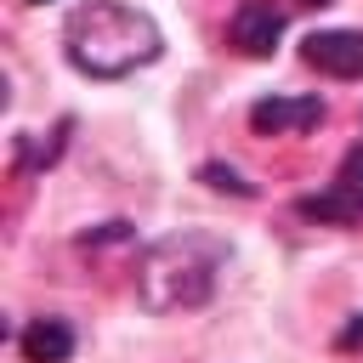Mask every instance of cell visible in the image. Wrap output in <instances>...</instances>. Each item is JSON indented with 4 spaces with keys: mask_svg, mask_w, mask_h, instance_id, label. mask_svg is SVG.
I'll return each mask as SVG.
<instances>
[{
    "mask_svg": "<svg viewBox=\"0 0 363 363\" xmlns=\"http://www.w3.org/2000/svg\"><path fill=\"white\" fill-rule=\"evenodd\" d=\"M301 6H329V0H301Z\"/></svg>",
    "mask_w": 363,
    "mask_h": 363,
    "instance_id": "cell-12",
    "label": "cell"
},
{
    "mask_svg": "<svg viewBox=\"0 0 363 363\" xmlns=\"http://www.w3.org/2000/svg\"><path fill=\"white\" fill-rule=\"evenodd\" d=\"M17 346H23V363H68L74 357V329L62 318H34L17 335Z\"/></svg>",
    "mask_w": 363,
    "mask_h": 363,
    "instance_id": "cell-7",
    "label": "cell"
},
{
    "mask_svg": "<svg viewBox=\"0 0 363 363\" xmlns=\"http://www.w3.org/2000/svg\"><path fill=\"white\" fill-rule=\"evenodd\" d=\"M68 130H74V119H62L51 136H17V176H40L45 164H57L62 159V147H68Z\"/></svg>",
    "mask_w": 363,
    "mask_h": 363,
    "instance_id": "cell-8",
    "label": "cell"
},
{
    "mask_svg": "<svg viewBox=\"0 0 363 363\" xmlns=\"http://www.w3.org/2000/svg\"><path fill=\"white\" fill-rule=\"evenodd\" d=\"M323 113H329L323 96H261L250 108V125L261 136H301V130L323 125Z\"/></svg>",
    "mask_w": 363,
    "mask_h": 363,
    "instance_id": "cell-5",
    "label": "cell"
},
{
    "mask_svg": "<svg viewBox=\"0 0 363 363\" xmlns=\"http://www.w3.org/2000/svg\"><path fill=\"white\" fill-rule=\"evenodd\" d=\"M199 182H204V187H216V193H233V199H255V182H244L233 164H216V159H210V164H199Z\"/></svg>",
    "mask_w": 363,
    "mask_h": 363,
    "instance_id": "cell-9",
    "label": "cell"
},
{
    "mask_svg": "<svg viewBox=\"0 0 363 363\" xmlns=\"http://www.w3.org/2000/svg\"><path fill=\"white\" fill-rule=\"evenodd\" d=\"M335 346H340V352H357V346H363V312H357V318H352V323L335 335Z\"/></svg>",
    "mask_w": 363,
    "mask_h": 363,
    "instance_id": "cell-11",
    "label": "cell"
},
{
    "mask_svg": "<svg viewBox=\"0 0 363 363\" xmlns=\"http://www.w3.org/2000/svg\"><path fill=\"white\" fill-rule=\"evenodd\" d=\"M301 62L329 79H363V28H312L301 40Z\"/></svg>",
    "mask_w": 363,
    "mask_h": 363,
    "instance_id": "cell-4",
    "label": "cell"
},
{
    "mask_svg": "<svg viewBox=\"0 0 363 363\" xmlns=\"http://www.w3.org/2000/svg\"><path fill=\"white\" fill-rule=\"evenodd\" d=\"M23 6H45V0H23Z\"/></svg>",
    "mask_w": 363,
    "mask_h": 363,
    "instance_id": "cell-13",
    "label": "cell"
},
{
    "mask_svg": "<svg viewBox=\"0 0 363 363\" xmlns=\"http://www.w3.org/2000/svg\"><path fill=\"white\" fill-rule=\"evenodd\" d=\"M233 244L221 233H204V227H182V233H164L142 250L136 261V301L142 312H199L210 295H216V278L227 267Z\"/></svg>",
    "mask_w": 363,
    "mask_h": 363,
    "instance_id": "cell-2",
    "label": "cell"
},
{
    "mask_svg": "<svg viewBox=\"0 0 363 363\" xmlns=\"http://www.w3.org/2000/svg\"><path fill=\"white\" fill-rule=\"evenodd\" d=\"M227 40H233L244 57H267V51L284 40V11H278V6H267V0H244V6L233 11Z\"/></svg>",
    "mask_w": 363,
    "mask_h": 363,
    "instance_id": "cell-6",
    "label": "cell"
},
{
    "mask_svg": "<svg viewBox=\"0 0 363 363\" xmlns=\"http://www.w3.org/2000/svg\"><path fill=\"white\" fill-rule=\"evenodd\" d=\"M125 238H130V221H108V227L85 233V238H79V250H102V244H125Z\"/></svg>",
    "mask_w": 363,
    "mask_h": 363,
    "instance_id": "cell-10",
    "label": "cell"
},
{
    "mask_svg": "<svg viewBox=\"0 0 363 363\" xmlns=\"http://www.w3.org/2000/svg\"><path fill=\"white\" fill-rule=\"evenodd\" d=\"M164 34L142 6L125 0H85L62 23V57L91 79H125L147 62H159Z\"/></svg>",
    "mask_w": 363,
    "mask_h": 363,
    "instance_id": "cell-1",
    "label": "cell"
},
{
    "mask_svg": "<svg viewBox=\"0 0 363 363\" xmlns=\"http://www.w3.org/2000/svg\"><path fill=\"white\" fill-rule=\"evenodd\" d=\"M295 216H306V221H329V227H352V221H363V147H352L346 164H340V176H335L323 193H306V199L295 204Z\"/></svg>",
    "mask_w": 363,
    "mask_h": 363,
    "instance_id": "cell-3",
    "label": "cell"
}]
</instances>
